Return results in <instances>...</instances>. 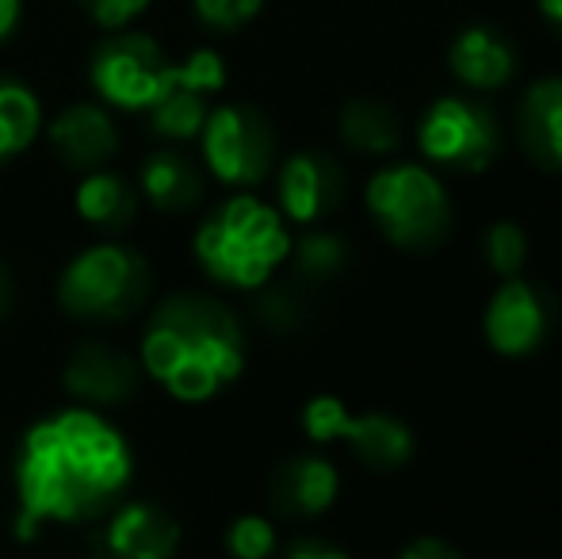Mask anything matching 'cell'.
I'll return each instance as SVG.
<instances>
[{
  "label": "cell",
  "mask_w": 562,
  "mask_h": 559,
  "mask_svg": "<svg viewBox=\"0 0 562 559\" xmlns=\"http://www.w3.org/2000/svg\"><path fill=\"white\" fill-rule=\"evenodd\" d=\"M131 483V448L92 411H66L27 429L15 460L20 529L100 517Z\"/></svg>",
  "instance_id": "6da1fadb"
},
{
  "label": "cell",
  "mask_w": 562,
  "mask_h": 559,
  "mask_svg": "<svg viewBox=\"0 0 562 559\" xmlns=\"http://www.w3.org/2000/svg\"><path fill=\"white\" fill-rule=\"evenodd\" d=\"M245 368V337L218 299L200 291L169 295L142 334V372L184 403H203Z\"/></svg>",
  "instance_id": "7a4b0ae2"
},
{
  "label": "cell",
  "mask_w": 562,
  "mask_h": 559,
  "mask_svg": "<svg viewBox=\"0 0 562 559\" xmlns=\"http://www.w3.org/2000/svg\"><path fill=\"white\" fill-rule=\"evenodd\" d=\"M291 234L280 211L252 195L226 200L207 223L195 231V257L207 277L229 288H265L272 272L288 261Z\"/></svg>",
  "instance_id": "3957f363"
},
{
  "label": "cell",
  "mask_w": 562,
  "mask_h": 559,
  "mask_svg": "<svg viewBox=\"0 0 562 559\" xmlns=\"http://www.w3.org/2000/svg\"><path fill=\"white\" fill-rule=\"evenodd\" d=\"M368 208L379 231L409 254H429L451 234L448 192L422 165H394L371 177Z\"/></svg>",
  "instance_id": "277c9868"
},
{
  "label": "cell",
  "mask_w": 562,
  "mask_h": 559,
  "mask_svg": "<svg viewBox=\"0 0 562 559\" xmlns=\"http://www.w3.org/2000/svg\"><path fill=\"white\" fill-rule=\"evenodd\" d=\"M61 306L85 322H123L149 299V265L134 249L92 246L61 272Z\"/></svg>",
  "instance_id": "5b68a950"
},
{
  "label": "cell",
  "mask_w": 562,
  "mask_h": 559,
  "mask_svg": "<svg viewBox=\"0 0 562 559\" xmlns=\"http://www.w3.org/2000/svg\"><path fill=\"white\" fill-rule=\"evenodd\" d=\"M203 157L211 172L226 185H260L272 172L276 135L272 123L249 104H226L207 112L203 123Z\"/></svg>",
  "instance_id": "8992f818"
},
{
  "label": "cell",
  "mask_w": 562,
  "mask_h": 559,
  "mask_svg": "<svg viewBox=\"0 0 562 559\" xmlns=\"http://www.w3.org/2000/svg\"><path fill=\"white\" fill-rule=\"evenodd\" d=\"M417 142H422V154L429 161L448 165V169L479 172L502 149V131H497V120L490 108L463 97H445L425 112Z\"/></svg>",
  "instance_id": "52a82bcc"
},
{
  "label": "cell",
  "mask_w": 562,
  "mask_h": 559,
  "mask_svg": "<svg viewBox=\"0 0 562 559\" xmlns=\"http://www.w3.org/2000/svg\"><path fill=\"white\" fill-rule=\"evenodd\" d=\"M172 62L149 35H112L92 54V85L115 108L146 112L169 81Z\"/></svg>",
  "instance_id": "ba28073f"
},
{
  "label": "cell",
  "mask_w": 562,
  "mask_h": 559,
  "mask_svg": "<svg viewBox=\"0 0 562 559\" xmlns=\"http://www.w3.org/2000/svg\"><path fill=\"white\" fill-rule=\"evenodd\" d=\"M226 85V62L218 51L200 46L184 62H172L169 81L157 92V100L146 108L149 123H154L157 135L184 142L195 138L207 123V97H215Z\"/></svg>",
  "instance_id": "9c48e42d"
},
{
  "label": "cell",
  "mask_w": 562,
  "mask_h": 559,
  "mask_svg": "<svg viewBox=\"0 0 562 559\" xmlns=\"http://www.w3.org/2000/svg\"><path fill=\"white\" fill-rule=\"evenodd\" d=\"M497 288L486 311V337L502 357H528L543 345L551 326V306L540 288L525 280H513Z\"/></svg>",
  "instance_id": "30bf717a"
},
{
  "label": "cell",
  "mask_w": 562,
  "mask_h": 559,
  "mask_svg": "<svg viewBox=\"0 0 562 559\" xmlns=\"http://www.w3.org/2000/svg\"><path fill=\"white\" fill-rule=\"evenodd\" d=\"M345 200V169L326 149H303L280 169V203L291 223H318Z\"/></svg>",
  "instance_id": "8fae6325"
},
{
  "label": "cell",
  "mask_w": 562,
  "mask_h": 559,
  "mask_svg": "<svg viewBox=\"0 0 562 559\" xmlns=\"http://www.w3.org/2000/svg\"><path fill=\"white\" fill-rule=\"evenodd\" d=\"M66 391L81 403H100L115 406L138 391L142 368L134 357H126L123 349H112L104 342H85L69 353L66 360Z\"/></svg>",
  "instance_id": "7c38bea8"
},
{
  "label": "cell",
  "mask_w": 562,
  "mask_h": 559,
  "mask_svg": "<svg viewBox=\"0 0 562 559\" xmlns=\"http://www.w3.org/2000/svg\"><path fill=\"white\" fill-rule=\"evenodd\" d=\"M337 471L322 456H288L283 463H276L272 479H268V494H272V506L283 517H318L334 506L337 499Z\"/></svg>",
  "instance_id": "4fadbf2b"
},
{
  "label": "cell",
  "mask_w": 562,
  "mask_h": 559,
  "mask_svg": "<svg viewBox=\"0 0 562 559\" xmlns=\"http://www.w3.org/2000/svg\"><path fill=\"white\" fill-rule=\"evenodd\" d=\"M50 142L58 149L61 165L77 172L104 169L119 154V131L112 115L97 104H74L50 123Z\"/></svg>",
  "instance_id": "5bb4252c"
},
{
  "label": "cell",
  "mask_w": 562,
  "mask_h": 559,
  "mask_svg": "<svg viewBox=\"0 0 562 559\" xmlns=\"http://www.w3.org/2000/svg\"><path fill=\"white\" fill-rule=\"evenodd\" d=\"M448 62L463 85L490 92V89H502L513 77V69H517V51H513V43L502 31L479 23V27L459 31L448 51Z\"/></svg>",
  "instance_id": "9a60e30c"
},
{
  "label": "cell",
  "mask_w": 562,
  "mask_h": 559,
  "mask_svg": "<svg viewBox=\"0 0 562 559\" xmlns=\"http://www.w3.org/2000/svg\"><path fill=\"white\" fill-rule=\"evenodd\" d=\"M104 545L123 559H169L180 548V525L165 510L134 502L112 517V525L104 529Z\"/></svg>",
  "instance_id": "2e32d148"
},
{
  "label": "cell",
  "mask_w": 562,
  "mask_h": 559,
  "mask_svg": "<svg viewBox=\"0 0 562 559\" xmlns=\"http://www.w3.org/2000/svg\"><path fill=\"white\" fill-rule=\"evenodd\" d=\"M520 142L543 169H562V77L532 85L517 115Z\"/></svg>",
  "instance_id": "e0dca14e"
},
{
  "label": "cell",
  "mask_w": 562,
  "mask_h": 559,
  "mask_svg": "<svg viewBox=\"0 0 562 559\" xmlns=\"http://www.w3.org/2000/svg\"><path fill=\"white\" fill-rule=\"evenodd\" d=\"M340 437L371 471H394L414 456V433L391 414H360V418L348 414Z\"/></svg>",
  "instance_id": "ac0fdd59"
},
{
  "label": "cell",
  "mask_w": 562,
  "mask_h": 559,
  "mask_svg": "<svg viewBox=\"0 0 562 559\" xmlns=\"http://www.w3.org/2000/svg\"><path fill=\"white\" fill-rule=\"evenodd\" d=\"M77 215L92 223L97 231L119 234L138 215V192L126 177L108 169H92L77 188Z\"/></svg>",
  "instance_id": "d6986e66"
},
{
  "label": "cell",
  "mask_w": 562,
  "mask_h": 559,
  "mask_svg": "<svg viewBox=\"0 0 562 559\" xmlns=\"http://www.w3.org/2000/svg\"><path fill=\"white\" fill-rule=\"evenodd\" d=\"M138 180H142V192L149 195V203L161 211H188L203 195V172L195 169L192 157L177 154V149L149 154Z\"/></svg>",
  "instance_id": "ffe728a7"
},
{
  "label": "cell",
  "mask_w": 562,
  "mask_h": 559,
  "mask_svg": "<svg viewBox=\"0 0 562 559\" xmlns=\"http://www.w3.org/2000/svg\"><path fill=\"white\" fill-rule=\"evenodd\" d=\"M340 138L348 142L360 154H386V149L398 146L402 138V123L398 112L383 100L371 97H356L340 108Z\"/></svg>",
  "instance_id": "44dd1931"
},
{
  "label": "cell",
  "mask_w": 562,
  "mask_h": 559,
  "mask_svg": "<svg viewBox=\"0 0 562 559\" xmlns=\"http://www.w3.org/2000/svg\"><path fill=\"white\" fill-rule=\"evenodd\" d=\"M38 123H43V108L35 92L12 77H0V161L27 149L38 135Z\"/></svg>",
  "instance_id": "7402d4cb"
},
{
  "label": "cell",
  "mask_w": 562,
  "mask_h": 559,
  "mask_svg": "<svg viewBox=\"0 0 562 559\" xmlns=\"http://www.w3.org/2000/svg\"><path fill=\"white\" fill-rule=\"evenodd\" d=\"M348 261V246L337 238V234H306L295 249V269L299 280L311 283H326L334 280Z\"/></svg>",
  "instance_id": "603a6c76"
},
{
  "label": "cell",
  "mask_w": 562,
  "mask_h": 559,
  "mask_svg": "<svg viewBox=\"0 0 562 559\" xmlns=\"http://www.w3.org/2000/svg\"><path fill=\"white\" fill-rule=\"evenodd\" d=\"M257 314L272 334H295L311 322V303L295 283H276L260 295Z\"/></svg>",
  "instance_id": "cb8c5ba5"
},
{
  "label": "cell",
  "mask_w": 562,
  "mask_h": 559,
  "mask_svg": "<svg viewBox=\"0 0 562 559\" xmlns=\"http://www.w3.org/2000/svg\"><path fill=\"white\" fill-rule=\"evenodd\" d=\"M525 254H528V242L517 223H494L486 231V261L494 272L517 277V269L525 265Z\"/></svg>",
  "instance_id": "d4e9b609"
},
{
  "label": "cell",
  "mask_w": 562,
  "mask_h": 559,
  "mask_svg": "<svg viewBox=\"0 0 562 559\" xmlns=\"http://www.w3.org/2000/svg\"><path fill=\"white\" fill-rule=\"evenodd\" d=\"M226 548L237 559H265V556H272V548H276L272 522H265V517H257V514L237 517V522L229 525V533H226Z\"/></svg>",
  "instance_id": "484cf974"
},
{
  "label": "cell",
  "mask_w": 562,
  "mask_h": 559,
  "mask_svg": "<svg viewBox=\"0 0 562 559\" xmlns=\"http://www.w3.org/2000/svg\"><path fill=\"white\" fill-rule=\"evenodd\" d=\"M195 15L215 31H237L265 8V0H192Z\"/></svg>",
  "instance_id": "4316f807"
},
{
  "label": "cell",
  "mask_w": 562,
  "mask_h": 559,
  "mask_svg": "<svg viewBox=\"0 0 562 559\" xmlns=\"http://www.w3.org/2000/svg\"><path fill=\"white\" fill-rule=\"evenodd\" d=\"M345 418H348L345 403L334 395H318L303 406V429L311 433L314 440H322V445L340 437V425H345Z\"/></svg>",
  "instance_id": "83f0119b"
},
{
  "label": "cell",
  "mask_w": 562,
  "mask_h": 559,
  "mask_svg": "<svg viewBox=\"0 0 562 559\" xmlns=\"http://www.w3.org/2000/svg\"><path fill=\"white\" fill-rule=\"evenodd\" d=\"M85 8H89V15L100 23V27H126V23L134 20V15L146 12L149 0H81Z\"/></svg>",
  "instance_id": "f1b7e54d"
},
{
  "label": "cell",
  "mask_w": 562,
  "mask_h": 559,
  "mask_svg": "<svg viewBox=\"0 0 562 559\" xmlns=\"http://www.w3.org/2000/svg\"><path fill=\"white\" fill-rule=\"evenodd\" d=\"M288 556L291 559H345V548L329 545V540H322V537H299V540H291Z\"/></svg>",
  "instance_id": "f546056e"
},
{
  "label": "cell",
  "mask_w": 562,
  "mask_h": 559,
  "mask_svg": "<svg viewBox=\"0 0 562 559\" xmlns=\"http://www.w3.org/2000/svg\"><path fill=\"white\" fill-rule=\"evenodd\" d=\"M456 556H459V548L437 537L414 540V545H406V552H402V559H456Z\"/></svg>",
  "instance_id": "4dcf8cb0"
},
{
  "label": "cell",
  "mask_w": 562,
  "mask_h": 559,
  "mask_svg": "<svg viewBox=\"0 0 562 559\" xmlns=\"http://www.w3.org/2000/svg\"><path fill=\"white\" fill-rule=\"evenodd\" d=\"M20 0H0V38H8L20 23Z\"/></svg>",
  "instance_id": "1f68e13d"
},
{
  "label": "cell",
  "mask_w": 562,
  "mask_h": 559,
  "mask_svg": "<svg viewBox=\"0 0 562 559\" xmlns=\"http://www.w3.org/2000/svg\"><path fill=\"white\" fill-rule=\"evenodd\" d=\"M540 12L548 15V23L562 35V0H540Z\"/></svg>",
  "instance_id": "d6a6232c"
},
{
  "label": "cell",
  "mask_w": 562,
  "mask_h": 559,
  "mask_svg": "<svg viewBox=\"0 0 562 559\" xmlns=\"http://www.w3.org/2000/svg\"><path fill=\"white\" fill-rule=\"evenodd\" d=\"M4 299H8V277H4V269H0V306H4Z\"/></svg>",
  "instance_id": "836d02e7"
}]
</instances>
